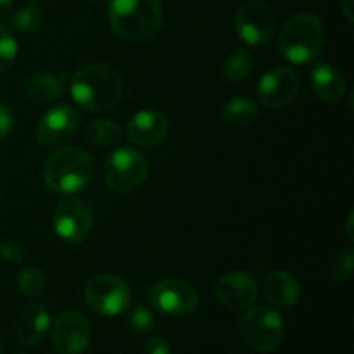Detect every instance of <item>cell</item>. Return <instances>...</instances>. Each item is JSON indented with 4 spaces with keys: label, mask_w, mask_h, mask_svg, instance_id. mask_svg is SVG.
Here are the masks:
<instances>
[{
    "label": "cell",
    "mask_w": 354,
    "mask_h": 354,
    "mask_svg": "<svg viewBox=\"0 0 354 354\" xmlns=\"http://www.w3.org/2000/svg\"><path fill=\"white\" fill-rule=\"evenodd\" d=\"M95 166L83 149L64 147L47 159L44 168L45 183L59 194H75L92 180Z\"/></svg>",
    "instance_id": "3957f363"
},
{
    "label": "cell",
    "mask_w": 354,
    "mask_h": 354,
    "mask_svg": "<svg viewBox=\"0 0 354 354\" xmlns=\"http://www.w3.org/2000/svg\"><path fill=\"white\" fill-rule=\"evenodd\" d=\"M152 306L168 317H187L199 306V296L189 282L180 279H165L149 290Z\"/></svg>",
    "instance_id": "ba28073f"
},
{
    "label": "cell",
    "mask_w": 354,
    "mask_h": 354,
    "mask_svg": "<svg viewBox=\"0 0 354 354\" xmlns=\"http://www.w3.org/2000/svg\"><path fill=\"white\" fill-rule=\"evenodd\" d=\"M265 297L277 308H292L299 301L301 287L296 277L287 270H275L265 280Z\"/></svg>",
    "instance_id": "e0dca14e"
},
{
    "label": "cell",
    "mask_w": 354,
    "mask_h": 354,
    "mask_svg": "<svg viewBox=\"0 0 354 354\" xmlns=\"http://www.w3.org/2000/svg\"><path fill=\"white\" fill-rule=\"evenodd\" d=\"M17 55V40L9 26L0 24V73L7 71L14 64Z\"/></svg>",
    "instance_id": "484cf974"
},
{
    "label": "cell",
    "mask_w": 354,
    "mask_h": 354,
    "mask_svg": "<svg viewBox=\"0 0 354 354\" xmlns=\"http://www.w3.org/2000/svg\"><path fill=\"white\" fill-rule=\"evenodd\" d=\"M251 71H252L251 55H249L245 50H242V48L232 52L223 64V75L228 83L244 82V80L249 78Z\"/></svg>",
    "instance_id": "7402d4cb"
},
{
    "label": "cell",
    "mask_w": 354,
    "mask_h": 354,
    "mask_svg": "<svg viewBox=\"0 0 354 354\" xmlns=\"http://www.w3.org/2000/svg\"><path fill=\"white\" fill-rule=\"evenodd\" d=\"M0 258L7 263H19L24 259V249L17 242L2 241L0 242Z\"/></svg>",
    "instance_id": "83f0119b"
},
{
    "label": "cell",
    "mask_w": 354,
    "mask_h": 354,
    "mask_svg": "<svg viewBox=\"0 0 354 354\" xmlns=\"http://www.w3.org/2000/svg\"><path fill=\"white\" fill-rule=\"evenodd\" d=\"M33 2H45V0H33Z\"/></svg>",
    "instance_id": "e575fe53"
},
{
    "label": "cell",
    "mask_w": 354,
    "mask_h": 354,
    "mask_svg": "<svg viewBox=\"0 0 354 354\" xmlns=\"http://www.w3.org/2000/svg\"><path fill=\"white\" fill-rule=\"evenodd\" d=\"M353 266H354V251L351 248L341 249L334 258L328 263L327 273L330 280L334 282H348L353 277Z\"/></svg>",
    "instance_id": "603a6c76"
},
{
    "label": "cell",
    "mask_w": 354,
    "mask_h": 354,
    "mask_svg": "<svg viewBox=\"0 0 354 354\" xmlns=\"http://www.w3.org/2000/svg\"><path fill=\"white\" fill-rule=\"evenodd\" d=\"M156 320H154V315H152L151 310H147L145 306L142 304H137L133 310L130 311V327L131 330L137 332V334L145 335L154 328Z\"/></svg>",
    "instance_id": "4316f807"
},
{
    "label": "cell",
    "mask_w": 354,
    "mask_h": 354,
    "mask_svg": "<svg viewBox=\"0 0 354 354\" xmlns=\"http://www.w3.org/2000/svg\"><path fill=\"white\" fill-rule=\"evenodd\" d=\"M149 166L144 156L131 147H120L107 158L104 178L111 190L128 194L137 190L147 176Z\"/></svg>",
    "instance_id": "8992f818"
},
{
    "label": "cell",
    "mask_w": 354,
    "mask_h": 354,
    "mask_svg": "<svg viewBox=\"0 0 354 354\" xmlns=\"http://www.w3.org/2000/svg\"><path fill=\"white\" fill-rule=\"evenodd\" d=\"M17 287L21 292L28 297H38L41 296L45 289V277L35 266H24L19 273H17Z\"/></svg>",
    "instance_id": "d4e9b609"
},
{
    "label": "cell",
    "mask_w": 354,
    "mask_h": 354,
    "mask_svg": "<svg viewBox=\"0 0 354 354\" xmlns=\"http://www.w3.org/2000/svg\"><path fill=\"white\" fill-rule=\"evenodd\" d=\"M111 28L124 40L142 41L154 37L162 24L159 0H111Z\"/></svg>",
    "instance_id": "7a4b0ae2"
},
{
    "label": "cell",
    "mask_w": 354,
    "mask_h": 354,
    "mask_svg": "<svg viewBox=\"0 0 354 354\" xmlns=\"http://www.w3.org/2000/svg\"><path fill=\"white\" fill-rule=\"evenodd\" d=\"M341 7H342V12H344V16L348 17L349 23H353L354 21V0H342L341 2Z\"/></svg>",
    "instance_id": "1f68e13d"
},
{
    "label": "cell",
    "mask_w": 354,
    "mask_h": 354,
    "mask_svg": "<svg viewBox=\"0 0 354 354\" xmlns=\"http://www.w3.org/2000/svg\"><path fill=\"white\" fill-rule=\"evenodd\" d=\"M10 21H12L14 30L21 31V33H31L41 26L44 12L37 6H24L12 14Z\"/></svg>",
    "instance_id": "cb8c5ba5"
},
{
    "label": "cell",
    "mask_w": 354,
    "mask_h": 354,
    "mask_svg": "<svg viewBox=\"0 0 354 354\" xmlns=\"http://www.w3.org/2000/svg\"><path fill=\"white\" fill-rule=\"evenodd\" d=\"M12 6L14 0H0V21L7 19L12 12Z\"/></svg>",
    "instance_id": "4dcf8cb0"
},
{
    "label": "cell",
    "mask_w": 354,
    "mask_h": 354,
    "mask_svg": "<svg viewBox=\"0 0 354 354\" xmlns=\"http://www.w3.org/2000/svg\"><path fill=\"white\" fill-rule=\"evenodd\" d=\"M80 116L69 104H59L41 116L37 127V140L44 147L66 144L78 130Z\"/></svg>",
    "instance_id": "7c38bea8"
},
{
    "label": "cell",
    "mask_w": 354,
    "mask_h": 354,
    "mask_svg": "<svg viewBox=\"0 0 354 354\" xmlns=\"http://www.w3.org/2000/svg\"><path fill=\"white\" fill-rule=\"evenodd\" d=\"M93 2H100V0H93Z\"/></svg>",
    "instance_id": "d590c367"
},
{
    "label": "cell",
    "mask_w": 354,
    "mask_h": 354,
    "mask_svg": "<svg viewBox=\"0 0 354 354\" xmlns=\"http://www.w3.org/2000/svg\"><path fill=\"white\" fill-rule=\"evenodd\" d=\"M93 225V214L88 204L78 197L61 201L52 213V227L66 242L78 244L88 237Z\"/></svg>",
    "instance_id": "9c48e42d"
},
{
    "label": "cell",
    "mask_w": 354,
    "mask_h": 354,
    "mask_svg": "<svg viewBox=\"0 0 354 354\" xmlns=\"http://www.w3.org/2000/svg\"><path fill=\"white\" fill-rule=\"evenodd\" d=\"M0 354H3V344H2V339H0Z\"/></svg>",
    "instance_id": "836d02e7"
},
{
    "label": "cell",
    "mask_w": 354,
    "mask_h": 354,
    "mask_svg": "<svg viewBox=\"0 0 354 354\" xmlns=\"http://www.w3.org/2000/svg\"><path fill=\"white\" fill-rule=\"evenodd\" d=\"M50 327V317L47 310L37 303L26 304L23 310L17 313L14 322V335L19 346L24 348H33L37 346Z\"/></svg>",
    "instance_id": "9a60e30c"
},
{
    "label": "cell",
    "mask_w": 354,
    "mask_h": 354,
    "mask_svg": "<svg viewBox=\"0 0 354 354\" xmlns=\"http://www.w3.org/2000/svg\"><path fill=\"white\" fill-rule=\"evenodd\" d=\"M71 97L80 107L93 113L107 111L118 104L123 93L120 73L107 64H88L71 78Z\"/></svg>",
    "instance_id": "6da1fadb"
},
{
    "label": "cell",
    "mask_w": 354,
    "mask_h": 354,
    "mask_svg": "<svg viewBox=\"0 0 354 354\" xmlns=\"http://www.w3.org/2000/svg\"><path fill=\"white\" fill-rule=\"evenodd\" d=\"M121 137V127L113 120H97L85 130L86 144L92 147L104 149L116 144Z\"/></svg>",
    "instance_id": "ffe728a7"
},
{
    "label": "cell",
    "mask_w": 354,
    "mask_h": 354,
    "mask_svg": "<svg viewBox=\"0 0 354 354\" xmlns=\"http://www.w3.org/2000/svg\"><path fill=\"white\" fill-rule=\"evenodd\" d=\"M322 45H324V26L315 14H294L280 31V52L292 64H308L317 59Z\"/></svg>",
    "instance_id": "277c9868"
},
{
    "label": "cell",
    "mask_w": 354,
    "mask_h": 354,
    "mask_svg": "<svg viewBox=\"0 0 354 354\" xmlns=\"http://www.w3.org/2000/svg\"><path fill=\"white\" fill-rule=\"evenodd\" d=\"M311 85L320 99L337 102L346 95L344 75L330 62H320L311 69Z\"/></svg>",
    "instance_id": "ac0fdd59"
},
{
    "label": "cell",
    "mask_w": 354,
    "mask_h": 354,
    "mask_svg": "<svg viewBox=\"0 0 354 354\" xmlns=\"http://www.w3.org/2000/svg\"><path fill=\"white\" fill-rule=\"evenodd\" d=\"M52 341L61 354H82L92 341L88 320L80 311H62L52 327Z\"/></svg>",
    "instance_id": "8fae6325"
},
{
    "label": "cell",
    "mask_w": 354,
    "mask_h": 354,
    "mask_svg": "<svg viewBox=\"0 0 354 354\" xmlns=\"http://www.w3.org/2000/svg\"><path fill=\"white\" fill-rule=\"evenodd\" d=\"M258 282L248 272L223 273L214 283V296L227 310L241 311L251 306L258 297Z\"/></svg>",
    "instance_id": "5bb4252c"
},
{
    "label": "cell",
    "mask_w": 354,
    "mask_h": 354,
    "mask_svg": "<svg viewBox=\"0 0 354 354\" xmlns=\"http://www.w3.org/2000/svg\"><path fill=\"white\" fill-rule=\"evenodd\" d=\"M297 90H299V80L296 71L290 68H275L265 73L256 86L258 100L268 109L289 106L296 99Z\"/></svg>",
    "instance_id": "4fadbf2b"
},
{
    "label": "cell",
    "mask_w": 354,
    "mask_h": 354,
    "mask_svg": "<svg viewBox=\"0 0 354 354\" xmlns=\"http://www.w3.org/2000/svg\"><path fill=\"white\" fill-rule=\"evenodd\" d=\"M23 90L28 99L35 102H52L64 92V80L50 73H40V75L30 76L24 82Z\"/></svg>",
    "instance_id": "d6986e66"
},
{
    "label": "cell",
    "mask_w": 354,
    "mask_h": 354,
    "mask_svg": "<svg viewBox=\"0 0 354 354\" xmlns=\"http://www.w3.org/2000/svg\"><path fill=\"white\" fill-rule=\"evenodd\" d=\"M86 304L102 317H116L130 306L127 282L114 275H95L85 286Z\"/></svg>",
    "instance_id": "52a82bcc"
},
{
    "label": "cell",
    "mask_w": 354,
    "mask_h": 354,
    "mask_svg": "<svg viewBox=\"0 0 354 354\" xmlns=\"http://www.w3.org/2000/svg\"><path fill=\"white\" fill-rule=\"evenodd\" d=\"M283 320L273 308L256 306L241 320V335L245 344L258 353L275 351L283 341Z\"/></svg>",
    "instance_id": "5b68a950"
},
{
    "label": "cell",
    "mask_w": 354,
    "mask_h": 354,
    "mask_svg": "<svg viewBox=\"0 0 354 354\" xmlns=\"http://www.w3.org/2000/svg\"><path fill=\"white\" fill-rule=\"evenodd\" d=\"M168 118L159 111H140L128 123V137L140 147H154L168 133Z\"/></svg>",
    "instance_id": "2e32d148"
},
{
    "label": "cell",
    "mask_w": 354,
    "mask_h": 354,
    "mask_svg": "<svg viewBox=\"0 0 354 354\" xmlns=\"http://www.w3.org/2000/svg\"><path fill=\"white\" fill-rule=\"evenodd\" d=\"M353 220H354V213L348 214V220H346V235H348L349 241H354V234H353Z\"/></svg>",
    "instance_id": "d6a6232c"
},
{
    "label": "cell",
    "mask_w": 354,
    "mask_h": 354,
    "mask_svg": "<svg viewBox=\"0 0 354 354\" xmlns=\"http://www.w3.org/2000/svg\"><path fill=\"white\" fill-rule=\"evenodd\" d=\"M144 354H173L171 353V346L161 337H154L147 342L145 346Z\"/></svg>",
    "instance_id": "f546056e"
},
{
    "label": "cell",
    "mask_w": 354,
    "mask_h": 354,
    "mask_svg": "<svg viewBox=\"0 0 354 354\" xmlns=\"http://www.w3.org/2000/svg\"><path fill=\"white\" fill-rule=\"evenodd\" d=\"M256 116H258V104L251 99H245V97L232 99L230 102H227L223 109L225 121L237 128L251 124Z\"/></svg>",
    "instance_id": "44dd1931"
},
{
    "label": "cell",
    "mask_w": 354,
    "mask_h": 354,
    "mask_svg": "<svg viewBox=\"0 0 354 354\" xmlns=\"http://www.w3.org/2000/svg\"><path fill=\"white\" fill-rule=\"evenodd\" d=\"M235 28L245 44L263 45L272 38L275 17L259 0H245L235 12Z\"/></svg>",
    "instance_id": "30bf717a"
},
{
    "label": "cell",
    "mask_w": 354,
    "mask_h": 354,
    "mask_svg": "<svg viewBox=\"0 0 354 354\" xmlns=\"http://www.w3.org/2000/svg\"><path fill=\"white\" fill-rule=\"evenodd\" d=\"M12 123H14V118H12V113H10V109L3 106V104H0V140L6 138L7 135L10 133V130H12Z\"/></svg>",
    "instance_id": "f1b7e54d"
}]
</instances>
